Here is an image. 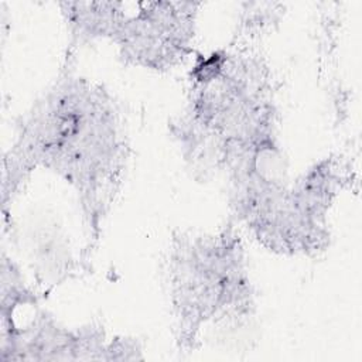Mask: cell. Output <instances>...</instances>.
Listing matches in <instances>:
<instances>
[{"instance_id": "1", "label": "cell", "mask_w": 362, "mask_h": 362, "mask_svg": "<svg viewBox=\"0 0 362 362\" xmlns=\"http://www.w3.org/2000/svg\"><path fill=\"white\" fill-rule=\"evenodd\" d=\"M130 154L120 102L78 71L76 51L68 47L57 78L20 117L3 154V214L34 171L58 175L76 194L85 230L82 262H88L123 187Z\"/></svg>"}, {"instance_id": "2", "label": "cell", "mask_w": 362, "mask_h": 362, "mask_svg": "<svg viewBox=\"0 0 362 362\" xmlns=\"http://www.w3.org/2000/svg\"><path fill=\"white\" fill-rule=\"evenodd\" d=\"M262 38L236 31L226 48L198 54L185 106L168 124L189 168L222 177L226 191L283 175L276 76Z\"/></svg>"}, {"instance_id": "3", "label": "cell", "mask_w": 362, "mask_h": 362, "mask_svg": "<svg viewBox=\"0 0 362 362\" xmlns=\"http://www.w3.org/2000/svg\"><path fill=\"white\" fill-rule=\"evenodd\" d=\"M163 280L180 352L201 346L215 325L243 324L257 310L240 228L229 219L214 232L175 230L163 259Z\"/></svg>"}, {"instance_id": "4", "label": "cell", "mask_w": 362, "mask_h": 362, "mask_svg": "<svg viewBox=\"0 0 362 362\" xmlns=\"http://www.w3.org/2000/svg\"><path fill=\"white\" fill-rule=\"evenodd\" d=\"M351 184V167L329 154L288 184L263 247L284 256H317L331 242L329 212L339 192Z\"/></svg>"}, {"instance_id": "5", "label": "cell", "mask_w": 362, "mask_h": 362, "mask_svg": "<svg viewBox=\"0 0 362 362\" xmlns=\"http://www.w3.org/2000/svg\"><path fill=\"white\" fill-rule=\"evenodd\" d=\"M0 361H137L143 346L134 337H109L99 322L71 328L45 310L25 325L1 320Z\"/></svg>"}, {"instance_id": "6", "label": "cell", "mask_w": 362, "mask_h": 362, "mask_svg": "<svg viewBox=\"0 0 362 362\" xmlns=\"http://www.w3.org/2000/svg\"><path fill=\"white\" fill-rule=\"evenodd\" d=\"M201 3L144 1L126 16L112 40L124 65L168 72L194 52Z\"/></svg>"}, {"instance_id": "7", "label": "cell", "mask_w": 362, "mask_h": 362, "mask_svg": "<svg viewBox=\"0 0 362 362\" xmlns=\"http://www.w3.org/2000/svg\"><path fill=\"white\" fill-rule=\"evenodd\" d=\"M61 16L69 34V48L90 44L96 40H113L124 16L123 1H61Z\"/></svg>"}]
</instances>
